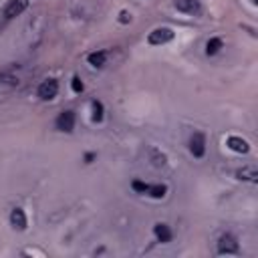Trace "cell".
<instances>
[{
  "mask_svg": "<svg viewBox=\"0 0 258 258\" xmlns=\"http://www.w3.org/2000/svg\"><path fill=\"white\" fill-rule=\"evenodd\" d=\"M169 40H173V30H171V28H167V26H159V28L151 30V32H149V36H147V42H149V44H153V46L165 44V42H169Z\"/></svg>",
  "mask_w": 258,
  "mask_h": 258,
  "instance_id": "6da1fadb",
  "label": "cell"
},
{
  "mask_svg": "<svg viewBox=\"0 0 258 258\" xmlns=\"http://www.w3.org/2000/svg\"><path fill=\"white\" fill-rule=\"evenodd\" d=\"M240 246L232 234H222L218 240V254H238Z\"/></svg>",
  "mask_w": 258,
  "mask_h": 258,
  "instance_id": "7a4b0ae2",
  "label": "cell"
},
{
  "mask_svg": "<svg viewBox=\"0 0 258 258\" xmlns=\"http://www.w3.org/2000/svg\"><path fill=\"white\" fill-rule=\"evenodd\" d=\"M56 93H58V83H56V79H46V81H42V83L38 85V91H36V95H38L42 101L54 99Z\"/></svg>",
  "mask_w": 258,
  "mask_h": 258,
  "instance_id": "3957f363",
  "label": "cell"
},
{
  "mask_svg": "<svg viewBox=\"0 0 258 258\" xmlns=\"http://www.w3.org/2000/svg\"><path fill=\"white\" fill-rule=\"evenodd\" d=\"M26 8H28V0H8L6 6H4V10H2V16L6 20H10L14 16H20Z\"/></svg>",
  "mask_w": 258,
  "mask_h": 258,
  "instance_id": "277c9868",
  "label": "cell"
},
{
  "mask_svg": "<svg viewBox=\"0 0 258 258\" xmlns=\"http://www.w3.org/2000/svg\"><path fill=\"white\" fill-rule=\"evenodd\" d=\"M54 125H56V129L62 131V133H73V129H75V111H62V113L56 117Z\"/></svg>",
  "mask_w": 258,
  "mask_h": 258,
  "instance_id": "5b68a950",
  "label": "cell"
},
{
  "mask_svg": "<svg viewBox=\"0 0 258 258\" xmlns=\"http://www.w3.org/2000/svg\"><path fill=\"white\" fill-rule=\"evenodd\" d=\"M189 151H191V155L194 157H204V153H206V135L202 133V131H196L194 135H191V139H189Z\"/></svg>",
  "mask_w": 258,
  "mask_h": 258,
  "instance_id": "8992f818",
  "label": "cell"
},
{
  "mask_svg": "<svg viewBox=\"0 0 258 258\" xmlns=\"http://www.w3.org/2000/svg\"><path fill=\"white\" fill-rule=\"evenodd\" d=\"M10 226H12L14 230H18V232L26 230L28 220H26V214H24L22 208H14V210L10 212Z\"/></svg>",
  "mask_w": 258,
  "mask_h": 258,
  "instance_id": "52a82bcc",
  "label": "cell"
},
{
  "mask_svg": "<svg viewBox=\"0 0 258 258\" xmlns=\"http://www.w3.org/2000/svg\"><path fill=\"white\" fill-rule=\"evenodd\" d=\"M175 8L183 14H200L202 2L200 0H175Z\"/></svg>",
  "mask_w": 258,
  "mask_h": 258,
  "instance_id": "ba28073f",
  "label": "cell"
},
{
  "mask_svg": "<svg viewBox=\"0 0 258 258\" xmlns=\"http://www.w3.org/2000/svg\"><path fill=\"white\" fill-rule=\"evenodd\" d=\"M226 145H228L232 151H236V153H248V151H250V143H248L246 139L238 137V135H230V137L226 139Z\"/></svg>",
  "mask_w": 258,
  "mask_h": 258,
  "instance_id": "9c48e42d",
  "label": "cell"
},
{
  "mask_svg": "<svg viewBox=\"0 0 258 258\" xmlns=\"http://www.w3.org/2000/svg\"><path fill=\"white\" fill-rule=\"evenodd\" d=\"M153 234H155V238H157V242H161V244H167L169 240H171V230H169V226L167 224H155L153 226Z\"/></svg>",
  "mask_w": 258,
  "mask_h": 258,
  "instance_id": "30bf717a",
  "label": "cell"
},
{
  "mask_svg": "<svg viewBox=\"0 0 258 258\" xmlns=\"http://www.w3.org/2000/svg\"><path fill=\"white\" fill-rule=\"evenodd\" d=\"M236 177L238 179H244V181H256L258 179V171L254 165H244L236 171Z\"/></svg>",
  "mask_w": 258,
  "mask_h": 258,
  "instance_id": "8fae6325",
  "label": "cell"
},
{
  "mask_svg": "<svg viewBox=\"0 0 258 258\" xmlns=\"http://www.w3.org/2000/svg\"><path fill=\"white\" fill-rule=\"evenodd\" d=\"M87 60H89V64H91V67H95V69H101V67L105 64V60H107V52H105V50H97V52H91V54L87 56Z\"/></svg>",
  "mask_w": 258,
  "mask_h": 258,
  "instance_id": "7c38bea8",
  "label": "cell"
},
{
  "mask_svg": "<svg viewBox=\"0 0 258 258\" xmlns=\"http://www.w3.org/2000/svg\"><path fill=\"white\" fill-rule=\"evenodd\" d=\"M222 46H224V40L218 38V36H214V38H210V40L206 42V54H208V56H214V54L220 52Z\"/></svg>",
  "mask_w": 258,
  "mask_h": 258,
  "instance_id": "4fadbf2b",
  "label": "cell"
},
{
  "mask_svg": "<svg viewBox=\"0 0 258 258\" xmlns=\"http://www.w3.org/2000/svg\"><path fill=\"white\" fill-rule=\"evenodd\" d=\"M165 194H167V185L165 183H155V185H149V189H147V196H151L155 200L165 198Z\"/></svg>",
  "mask_w": 258,
  "mask_h": 258,
  "instance_id": "5bb4252c",
  "label": "cell"
},
{
  "mask_svg": "<svg viewBox=\"0 0 258 258\" xmlns=\"http://www.w3.org/2000/svg\"><path fill=\"white\" fill-rule=\"evenodd\" d=\"M91 109H93V115H91V119H93L95 123H101V121H103V117H105V115H103V103L95 99V101L91 103Z\"/></svg>",
  "mask_w": 258,
  "mask_h": 258,
  "instance_id": "9a60e30c",
  "label": "cell"
},
{
  "mask_svg": "<svg viewBox=\"0 0 258 258\" xmlns=\"http://www.w3.org/2000/svg\"><path fill=\"white\" fill-rule=\"evenodd\" d=\"M151 155H153V159H155L153 163H155L157 167H163V165H165V155H163V153H159L157 149H151Z\"/></svg>",
  "mask_w": 258,
  "mask_h": 258,
  "instance_id": "2e32d148",
  "label": "cell"
},
{
  "mask_svg": "<svg viewBox=\"0 0 258 258\" xmlns=\"http://www.w3.org/2000/svg\"><path fill=\"white\" fill-rule=\"evenodd\" d=\"M131 187H133L135 191H139V194H147V189H149V183H143V181L135 179V181L131 183Z\"/></svg>",
  "mask_w": 258,
  "mask_h": 258,
  "instance_id": "e0dca14e",
  "label": "cell"
},
{
  "mask_svg": "<svg viewBox=\"0 0 258 258\" xmlns=\"http://www.w3.org/2000/svg\"><path fill=\"white\" fill-rule=\"evenodd\" d=\"M71 87H73V91H75V93H83V89H85V85H83V81H81L79 77H73Z\"/></svg>",
  "mask_w": 258,
  "mask_h": 258,
  "instance_id": "ac0fdd59",
  "label": "cell"
},
{
  "mask_svg": "<svg viewBox=\"0 0 258 258\" xmlns=\"http://www.w3.org/2000/svg\"><path fill=\"white\" fill-rule=\"evenodd\" d=\"M129 20H131V14H129L127 10H121V14H119V22H121V24H127Z\"/></svg>",
  "mask_w": 258,
  "mask_h": 258,
  "instance_id": "d6986e66",
  "label": "cell"
},
{
  "mask_svg": "<svg viewBox=\"0 0 258 258\" xmlns=\"http://www.w3.org/2000/svg\"><path fill=\"white\" fill-rule=\"evenodd\" d=\"M93 157H95V153H87V155H85V161H87V163H91V161H93Z\"/></svg>",
  "mask_w": 258,
  "mask_h": 258,
  "instance_id": "ffe728a7",
  "label": "cell"
}]
</instances>
